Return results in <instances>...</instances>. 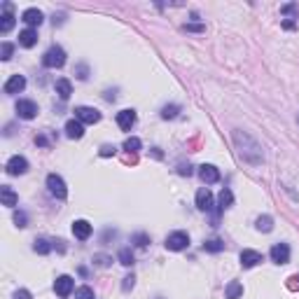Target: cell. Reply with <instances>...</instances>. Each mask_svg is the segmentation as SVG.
Segmentation results:
<instances>
[{
	"instance_id": "cell-13",
	"label": "cell",
	"mask_w": 299,
	"mask_h": 299,
	"mask_svg": "<svg viewBox=\"0 0 299 299\" xmlns=\"http://www.w3.org/2000/svg\"><path fill=\"white\" fill-rule=\"evenodd\" d=\"M14 21H17V17L12 14V5L5 3V12H3V17H0V33H10V31L14 28Z\"/></svg>"
},
{
	"instance_id": "cell-3",
	"label": "cell",
	"mask_w": 299,
	"mask_h": 299,
	"mask_svg": "<svg viewBox=\"0 0 299 299\" xmlns=\"http://www.w3.org/2000/svg\"><path fill=\"white\" fill-rule=\"evenodd\" d=\"M187 245H190V236H187V231H173V234L166 236V248L173 250V252L185 250Z\"/></svg>"
},
{
	"instance_id": "cell-10",
	"label": "cell",
	"mask_w": 299,
	"mask_h": 299,
	"mask_svg": "<svg viewBox=\"0 0 299 299\" xmlns=\"http://www.w3.org/2000/svg\"><path fill=\"white\" fill-rule=\"evenodd\" d=\"M75 287V280L70 278V276H59V278L54 280V292L59 294V297H68L70 292H73Z\"/></svg>"
},
{
	"instance_id": "cell-21",
	"label": "cell",
	"mask_w": 299,
	"mask_h": 299,
	"mask_svg": "<svg viewBox=\"0 0 299 299\" xmlns=\"http://www.w3.org/2000/svg\"><path fill=\"white\" fill-rule=\"evenodd\" d=\"M231 204H234V194H231L229 187H224V190L220 192V197H218V208L220 211H227Z\"/></svg>"
},
{
	"instance_id": "cell-39",
	"label": "cell",
	"mask_w": 299,
	"mask_h": 299,
	"mask_svg": "<svg viewBox=\"0 0 299 299\" xmlns=\"http://www.w3.org/2000/svg\"><path fill=\"white\" fill-rule=\"evenodd\" d=\"M35 143H38V145H47V138H45V136H38V138H35Z\"/></svg>"
},
{
	"instance_id": "cell-24",
	"label": "cell",
	"mask_w": 299,
	"mask_h": 299,
	"mask_svg": "<svg viewBox=\"0 0 299 299\" xmlns=\"http://www.w3.org/2000/svg\"><path fill=\"white\" fill-rule=\"evenodd\" d=\"M259 231H271L273 229V220L269 215H259L257 218V224H255Z\"/></svg>"
},
{
	"instance_id": "cell-6",
	"label": "cell",
	"mask_w": 299,
	"mask_h": 299,
	"mask_svg": "<svg viewBox=\"0 0 299 299\" xmlns=\"http://www.w3.org/2000/svg\"><path fill=\"white\" fill-rule=\"evenodd\" d=\"M269 255H271V262H276V264H287V262H290V245L276 243Z\"/></svg>"
},
{
	"instance_id": "cell-8",
	"label": "cell",
	"mask_w": 299,
	"mask_h": 299,
	"mask_svg": "<svg viewBox=\"0 0 299 299\" xmlns=\"http://www.w3.org/2000/svg\"><path fill=\"white\" fill-rule=\"evenodd\" d=\"M199 178L206 185H215V183H220V171L213 164H204V166H199Z\"/></svg>"
},
{
	"instance_id": "cell-25",
	"label": "cell",
	"mask_w": 299,
	"mask_h": 299,
	"mask_svg": "<svg viewBox=\"0 0 299 299\" xmlns=\"http://www.w3.org/2000/svg\"><path fill=\"white\" fill-rule=\"evenodd\" d=\"M140 147H143V143H140V138H136V136H131L124 140V150H129V152H138Z\"/></svg>"
},
{
	"instance_id": "cell-12",
	"label": "cell",
	"mask_w": 299,
	"mask_h": 299,
	"mask_svg": "<svg viewBox=\"0 0 299 299\" xmlns=\"http://www.w3.org/2000/svg\"><path fill=\"white\" fill-rule=\"evenodd\" d=\"M197 208L199 211H213V194L208 187H201V190L197 192Z\"/></svg>"
},
{
	"instance_id": "cell-31",
	"label": "cell",
	"mask_w": 299,
	"mask_h": 299,
	"mask_svg": "<svg viewBox=\"0 0 299 299\" xmlns=\"http://www.w3.org/2000/svg\"><path fill=\"white\" fill-rule=\"evenodd\" d=\"M12 52H14L12 45H10V42H3V61H10V59H12Z\"/></svg>"
},
{
	"instance_id": "cell-1",
	"label": "cell",
	"mask_w": 299,
	"mask_h": 299,
	"mask_svg": "<svg viewBox=\"0 0 299 299\" xmlns=\"http://www.w3.org/2000/svg\"><path fill=\"white\" fill-rule=\"evenodd\" d=\"M63 63H66V52H63V47H59V45H52V47L42 54V66H45V68H61Z\"/></svg>"
},
{
	"instance_id": "cell-29",
	"label": "cell",
	"mask_w": 299,
	"mask_h": 299,
	"mask_svg": "<svg viewBox=\"0 0 299 299\" xmlns=\"http://www.w3.org/2000/svg\"><path fill=\"white\" fill-rule=\"evenodd\" d=\"M178 112H180V108H178V105H166V108L162 110V117H164V119H173Z\"/></svg>"
},
{
	"instance_id": "cell-32",
	"label": "cell",
	"mask_w": 299,
	"mask_h": 299,
	"mask_svg": "<svg viewBox=\"0 0 299 299\" xmlns=\"http://www.w3.org/2000/svg\"><path fill=\"white\" fill-rule=\"evenodd\" d=\"M133 241H136L138 248H145V245L150 243V236H147V234H136V236H133Z\"/></svg>"
},
{
	"instance_id": "cell-16",
	"label": "cell",
	"mask_w": 299,
	"mask_h": 299,
	"mask_svg": "<svg viewBox=\"0 0 299 299\" xmlns=\"http://www.w3.org/2000/svg\"><path fill=\"white\" fill-rule=\"evenodd\" d=\"M73 234L80 241H87L89 236H91V224L87 222V220H75L73 222Z\"/></svg>"
},
{
	"instance_id": "cell-37",
	"label": "cell",
	"mask_w": 299,
	"mask_h": 299,
	"mask_svg": "<svg viewBox=\"0 0 299 299\" xmlns=\"http://www.w3.org/2000/svg\"><path fill=\"white\" fill-rule=\"evenodd\" d=\"M14 299H31V292H28V290H17Z\"/></svg>"
},
{
	"instance_id": "cell-5",
	"label": "cell",
	"mask_w": 299,
	"mask_h": 299,
	"mask_svg": "<svg viewBox=\"0 0 299 299\" xmlns=\"http://www.w3.org/2000/svg\"><path fill=\"white\" fill-rule=\"evenodd\" d=\"M7 173L10 176H24L28 171V162H26V157H21V155H14L10 162H7Z\"/></svg>"
},
{
	"instance_id": "cell-17",
	"label": "cell",
	"mask_w": 299,
	"mask_h": 299,
	"mask_svg": "<svg viewBox=\"0 0 299 299\" xmlns=\"http://www.w3.org/2000/svg\"><path fill=\"white\" fill-rule=\"evenodd\" d=\"M262 262V255H259L257 250H243L241 252V266L243 269H252L255 264H259Z\"/></svg>"
},
{
	"instance_id": "cell-9",
	"label": "cell",
	"mask_w": 299,
	"mask_h": 299,
	"mask_svg": "<svg viewBox=\"0 0 299 299\" xmlns=\"http://www.w3.org/2000/svg\"><path fill=\"white\" fill-rule=\"evenodd\" d=\"M17 115L21 119H33L38 117V103L35 101H19L17 103Z\"/></svg>"
},
{
	"instance_id": "cell-38",
	"label": "cell",
	"mask_w": 299,
	"mask_h": 299,
	"mask_svg": "<svg viewBox=\"0 0 299 299\" xmlns=\"http://www.w3.org/2000/svg\"><path fill=\"white\" fill-rule=\"evenodd\" d=\"M178 173H180V176H192V166H190V164H187V166L183 164V166L178 169Z\"/></svg>"
},
{
	"instance_id": "cell-7",
	"label": "cell",
	"mask_w": 299,
	"mask_h": 299,
	"mask_svg": "<svg viewBox=\"0 0 299 299\" xmlns=\"http://www.w3.org/2000/svg\"><path fill=\"white\" fill-rule=\"evenodd\" d=\"M21 21L28 24V28H35L45 21V14H42L38 7H28V10H24V14H21Z\"/></svg>"
},
{
	"instance_id": "cell-33",
	"label": "cell",
	"mask_w": 299,
	"mask_h": 299,
	"mask_svg": "<svg viewBox=\"0 0 299 299\" xmlns=\"http://www.w3.org/2000/svg\"><path fill=\"white\" fill-rule=\"evenodd\" d=\"M115 152H117L115 145H103V147H101V157H112Z\"/></svg>"
},
{
	"instance_id": "cell-36",
	"label": "cell",
	"mask_w": 299,
	"mask_h": 299,
	"mask_svg": "<svg viewBox=\"0 0 299 299\" xmlns=\"http://www.w3.org/2000/svg\"><path fill=\"white\" fill-rule=\"evenodd\" d=\"M185 31H197V33H201L204 26H201V24H185Z\"/></svg>"
},
{
	"instance_id": "cell-30",
	"label": "cell",
	"mask_w": 299,
	"mask_h": 299,
	"mask_svg": "<svg viewBox=\"0 0 299 299\" xmlns=\"http://www.w3.org/2000/svg\"><path fill=\"white\" fill-rule=\"evenodd\" d=\"M14 222H17V227H26V222H28L26 213H24V211H17V213H14Z\"/></svg>"
},
{
	"instance_id": "cell-27",
	"label": "cell",
	"mask_w": 299,
	"mask_h": 299,
	"mask_svg": "<svg viewBox=\"0 0 299 299\" xmlns=\"http://www.w3.org/2000/svg\"><path fill=\"white\" fill-rule=\"evenodd\" d=\"M75 299H94V290L89 285H82L75 290Z\"/></svg>"
},
{
	"instance_id": "cell-4",
	"label": "cell",
	"mask_w": 299,
	"mask_h": 299,
	"mask_svg": "<svg viewBox=\"0 0 299 299\" xmlns=\"http://www.w3.org/2000/svg\"><path fill=\"white\" fill-rule=\"evenodd\" d=\"M75 119H80L82 124H96V122H101V112L96 108L80 105V108H75Z\"/></svg>"
},
{
	"instance_id": "cell-40",
	"label": "cell",
	"mask_w": 299,
	"mask_h": 299,
	"mask_svg": "<svg viewBox=\"0 0 299 299\" xmlns=\"http://www.w3.org/2000/svg\"><path fill=\"white\" fill-rule=\"evenodd\" d=\"M297 280H299V276H297Z\"/></svg>"
},
{
	"instance_id": "cell-2",
	"label": "cell",
	"mask_w": 299,
	"mask_h": 299,
	"mask_svg": "<svg viewBox=\"0 0 299 299\" xmlns=\"http://www.w3.org/2000/svg\"><path fill=\"white\" fill-rule=\"evenodd\" d=\"M47 190H49V194L56 197V199L68 197V187H66V183H63V178L56 176V173H49L47 176Z\"/></svg>"
},
{
	"instance_id": "cell-28",
	"label": "cell",
	"mask_w": 299,
	"mask_h": 299,
	"mask_svg": "<svg viewBox=\"0 0 299 299\" xmlns=\"http://www.w3.org/2000/svg\"><path fill=\"white\" fill-rule=\"evenodd\" d=\"M119 262H122L124 266H131L133 264V252H131L129 248H122V250H119Z\"/></svg>"
},
{
	"instance_id": "cell-14",
	"label": "cell",
	"mask_w": 299,
	"mask_h": 299,
	"mask_svg": "<svg viewBox=\"0 0 299 299\" xmlns=\"http://www.w3.org/2000/svg\"><path fill=\"white\" fill-rule=\"evenodd\" d=\"M117 124H119V129L122 131H131V126L136 124V112H133V110H122V112H117Z\"/></svg>"
},
{
	"instance_id": "cell-23",
	"label": "cell",
	"mask_w": 299,
	"mask_h": 299,
	"mask_svg": "<svg viewBox=\"0 0 299 299\" xmlns=\"http://www.w3.org/2000/svg\"><path fill=\"white\" fill-rule=\"evenodd\" d=\"M204 250L206 252H220V250H224V243L220 238H208L204 243Z\"/></svg>"
},
{
	"instance_id": "cell-34",
	"label": "cell",
	"mask_w": 299,
	"mask_h": 299,
	"mask_svg": "<svg viewBox=\"0 0 299 299\" xmlns=\"http://www.w3.org/2000/svg\"><path fill=\"white\" fill-rule=\"evenodd\" d=\"M94 262H96L98 266H108V264H110V257H108V255H96Z\"/></svg>"
},
{
	"instance_id": "cell-19",
	"label": "cell",
	"mask_w": 299,
	"mask_h": 299,
	"mask_svg": "<svg viewBox=\"0 0 299 299\" xmlns=\"http://www.w3.org/2000/svg\"><path fill=\"white\" fill-rule=\"evenodd\" d=\"M54 89H56V94H59V98H61V101H68L70 94H73V84H70V80H66V77L56 80Z\"/></svg>"
},
{
	"instance_id": "cell-15",
	"label": "cell",
	"mask_w": 299,
	"mask_h": 299,
	"mask_svg": "<svg viewBox=\"0 0 299 299\" xmlns=\"http://www.w3.org/2000/svg\"><path fill=\"white\" fill-rule=\"evenodd\" d=\"M19 45L26 49L35 47V45H38V31H35V28H24L19 33Z\"/></svg>"
},
{
	"instance_id": "cell-35",
	"label": "cell",
	"mask_w": 299,
	"mask_h": 299,
	"mask_svg": "<svg viewBox=\"0 0 299 299\" xmlns=\"http://www.w3.org/2000/svg\"><path fill=\"white\" fill-rule=\"evenodd\" d=\"M133 283H136V278H133V276H126V278H124V292H129L131 287H133Z\"/></svg>"
},
{
	"instance_id": "cell-26",
	"label": "cell",
	"mask_w": 299,
	"mask_h": 299,
	"mask_svg": "<svg viewBox=\"0 0 299 299\" xmlns=\"http://www.w3.org/2000/svg\"><path fill=\"white\" fill-rule=\"evenodd\" d=\"M35 252L38 255H47L49 250H52V245H49V241H45V238H35Z\"/></svg>"
},
{
	"instance_id": "cell-18",
	"label": "cell",
	"mask_w": 299,
	"mask_h": 299,
	"mask_svg": "<svg viewBox=\"0 0 299 299\" xmlns=\"http://www.w3.org/2000/svg\"><path fill=\"white\" fill-rule=\"evenodd\" d=\"M66 136L73 138V140H80V138L84 136V124H82L80 119H70V122L66 124Z\"/></svg>"
},
{
	"instance_id": "cell-20",
	"label": "cell",
	"mask_w": 299,
	"mask_h": 299,
	"mask_svg": "<svg viewBox=\"0 0 299 299\" xmlns=\"http://www.w3.org/2000/svg\"><path fill=\"white\" fill-rule=\"evenodd\" d=\"M0 199H3V204L5 206H10V208H12V206H17V201H19V197H17V192L12 190V187H0Z\"/></svg>"
},
{
	"instance_id": "cell-11",
	"label": "cell",
	"mask_w": 299,
	"mask_h": 299,
	"mask_svg": "<svg viewBox=\"0 0 299 299\" xmlns=\"http://www.w3.org/2000/svg\"><path fill=\"white\" fill-rule=\"evenodd\" d=\"M24 87H26V77H24V75H12V77L5 82L3 91H5V94H19V91H24Z\"/></svg>"
},
{
	"instance_id": "cell-22",
	"label": "cell",
	"mask_w": 299,
	"mask_h": 299,
	"mask_svg": "<svg viewBox=\"0 0 299 299\" xmlns=\"http://www.w3.org/2000/svg\"><path fill=\"white\" fill-rule=\"evenodd\" d=\"M224 294H227V299H241V294H243V285H241L238 280H231L229 285H227V290H224Z\"/></svg>"
}]
</instances>
